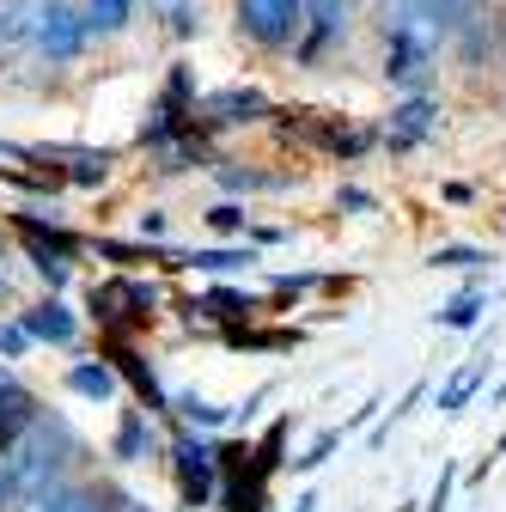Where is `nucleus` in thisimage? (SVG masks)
<instances>
[{"label":"nucleus","instance_id":"f257e3e1","mask_svg":"<svg viewBox=\"0 0 506 512\" xmlns=\"http://www.w3.org/2000/svg\"><path fill=\"white\" fill-rule=\"evenodd\" d=\"M74 452H80V439H74V427L68 421H55V415H37L7 452H0V470H7V482H13V500H37L43 488H55L61 482V470L74 464Z\"/></svg>","mask_w":506,"mask_h":512},{"label":"nucleus","instance_id":"f03ea898","mask_svg":"<svg viewBox=\"0 0 506 512\" xmlns=\"http://www.w3.org/2000/svg\"><path fill=\"white\" fill-rule=\"evenodd\" d=\"M476 19H482V0H378V31L415 37V43H433V49H446Z\"/></svg>","mask_w":506,"mask_h":512},{"label":"nucleus","instance_id":"7ed1b4c3","mask_svg":"<svg viewBox=\"0 0 506 512\" xmlns=\"http://www.w3.org/2000/svg\"><path fill=\"white\" fill-rule=\"evenodd\" d=\"M238 31L263 49H287L305 31V0H232Z\"/></svg>","mask_w":506,"mask_h":512},{"label":"nucleus","instance_id":"20e7f679","mask_svg":"<svg viewBox=\"0 0 506 512\" xmlns=\"http://www.w3.org/2000/svg\"><path fill=\"white\" fill-rule=\"evenodd\" d=\"M171 458H177L183 506H189V512L214 506V494H220V452H214V445H208V439H196V433H183V439L171 445Z\"/></svg>","mask_w":506,"mask_h":512},{"label":"nucleus","instance_id":"39448f33","mask_svg":"<svg viewBox=\"0 0 506 512\" xmlns=\"http://www.w3.org/2000/svg\"><path fill=\"white\" fill-rule=\"evenodd\" d=\"M86 13H74L68 0H43L37 7V19H31V43L49 55V61H74L80 49H86Z\"/></svg>","mask_w":506,"mask_h":512},{"label":"nucleus","instance_id":"423d86ee","mask_svg":"<svg viewBox=\"0 0 506 512\" xmlns=\"http://www.w3.org/2000/svg\"><path fill=\"white\" fill-rule=\"evenodd\" d=\"M153 287H141V281H104V287H92V317L98 324H147L153 317Z\"/></svg>","mask_w":506,"mask_h":512},{"label":"nucleus","instance_id":"0eeeda50","mask_svg":"<svg viewBox=\"0 0 506 512\" xmlns=\"http://www.w3.org/2000/svg\"><path fill=\"white\" fill-rule=\"evenodd\" d=\"M31 512H122V494L98 482H55L31 500Z\"/></svg>","mask_w":506,"mask_h":512},{"label":"nucleus","instance_id":"6e6552de","mask_svg":"<svg viewBox=\"0 0 506 512\" xmlns=\"http://www.w3.org/2000/svg\"><path fill=\"white\" fill-rule=\"evenodd\" d=\"M354 7H360V0H305V43H299V55L311 61L324 43H336L354 25Z\"/></svg>","mask_w":506,"mask_h":512},{"label":"nucleus","instance_id":"1a4fd4ad","mask_svg":"<svg viewBox=\"0 0 506 512\" xmlns=\"http://www.w3.org/2000/svg\"><path fill=\"white\" fill-rule=\"evenodd\" d=\"M385 43H391V49H385V74H391L397 86L421 92L427 74H433V61H439V49H433V43H415V37H385Z\"/></svg>","mask_w":506,"mask_h":512},{"label":"nucleus","instance_id":"9d476101","mask_svg":"<svg viewBox=\"0 0 506 512\" xmlns=\"http://www.w3.org/2000/svg\"><path fill=\"white\" fill-rule=\"evenodd\" d=\"M19 324L31 330V342H49V348H68V342L80 336V317L61 305L55 293H49V299H37L31 311H19Z\"/></svg>","mask_w":506,"mask_h":512},{"label":"nucleus","instance_id":"9b49d317","mask_svg":"<svg viewBox=\"0 0 506 512\" xmlns=\"http://www.w3.org/2000/svg\"><path fill=\"white\" fill-rule=\"evenodd\" d=\"M433 128H439V104L415 92V98H403V104L391 110V147H397V153H403V147H421Z\"/></svg>","mask_w":506,"mask_h":512},{"label":"nucleus","instance_id":"f8f14e48","mask_svg":"<svg viewBox=\"0 0 506 512\" xmlns=\"http://www.w3.org/2000/svg\"><path fill=\"white\" fill-rule=\"evenodd\" d=\"M37 415H43V409H37V397L25 391L13 372H0V452H7V445H13Z\"/></svg>","mask_w":506,"mask_h":512},{"label":"nucleus","instance_id":"ddd939ff","mask_svg":"<svg viewBox=\"0 0 506 512\" xmlns=\"http://www.w3.org/2000/svg\"><path fill=\"white\" fill-rule=\"evenodd\" d=\"M488 366H494V354H470L446 384H439V415H464V409H470V397L488 384Z\"/></svg>","mask_w":506,"mask_h":512},{"label":"nucleus","instance_id":"4468645a","mask_svg":"<svg viewBox=\"0 0 506 512\" xmlns=\"http://www.w3.org/2000/svg\"><path fill=\"white\" fill-rule=\"evenodd\" d=\"M202 110H208V122H257V116H269V98L250 86H226V92L202 98Z\"/></svg>","mask_w":506,"mask_h":512},{"label":"nucleus","instance_id":"2eb2a0df","mask_svg":"<svg viewBox=\"0 0 506 512\" xmlns=\"http://www.w3.org/2000/svg\"><path fill=\"white\" fill-rule=\"evenodd\" d=\"M110 452H116L122 464H147V458L159 452V433H153V421H147L141 409H129V415H122V427H116V445H110Z\"/></svg>","mask_w":506,"mask_h":512},{"label":"nucleus","instance_id":"dca6fc26","mask_svg":"<svg viewBox=\"0 0 506 512\" xmlns=\"http://www.w3.org/2000/svg\"><path fill=\"white\" fill-rule=\"evenodd\" d=\"M482 311H488V287L470 281L464 293H452L446 305L433 311V324H439V330H476V324H482Z\"/></svg>","mask_w":506,"mask_h":512},{"label":"nucleus","instance_id":"f3484780","mask_svg":"<svg viewBox=\"0 0 506 512\" xmlns=\"http://www.w3.org/2000/svg\"><path fill=\"white\" fill-rule=\"evenodd\" d=\"M68 391H80V397H92V403L116 397V366H110V360H80V366L68 372Z\"/></svg>","mask_w":506,"mask_h":512},{"label":"nucleus","instance_id":"a211bd4d","mask_svg":"<svg viewBox=\"0 0 506 512\" xmlns=\"http://www.w3.org/2000/svg\"><path fill=\"white\" fill-rule=\"evenodd\" d=\"M183 269H208V275H238V269H250L257 256L250 250H189V256H177Z\"/></svg>","mask_w":506,"mask_h":512},{"label":"nucleus","instance_id":"6ab92c4d","mask_svg":"<svg viewBox=\"0 0 506 512\" xmlns=\"http://www.w3.org/2000/svg\"><path fill=\"white\" fill-rule=\"evenodd\" d=\"M129 19H135V0H86V31H98V37L122 31Z\"/></svg>","mask_w":506,"mask_h":512},{"label":"nucleus","instance_id":"aec40b11","mask_svg":"<svg viewBox=\"0 0 506 512\" xmlns=\"http://www.w3.org/2000/svg\"><path fill=\"white\" fill-rule=\"evenodd\" d=\"M31 19H37L31 0H0V49L25 43V37H31Z\"/></svg>","mask_w":506,"mask_h":512},{"label":"nucleus","instance_id":"412c9836","mask_svg":"<svg viewBox=\"0 0 506 512\" xmlns=\"http://www.w3.org/2000/svg\"><path fill=\"white\" fill-rule=\"evenodd\" d=\"M427 263H433V269H488L494 256H488L482 244H439V250L427 256Z\"/></svg>","mask_w":506,"mask_h":512},{"label":"nucleus","instance_id":"4be33fe9","mask_svg":"<svg viewBox=\"0 0 506 512\" xmlns=\"http://www.w3.org/2000/svg\"><path fill=\"white\" fill-rule=\"evenodd\" d=\"M287 427H293V415H281L269 433H263V445H257V452H250V458H257V464H250V470H257V476H275L281 470V445H287Z\"/></svg>","mask_w":506,"mask_h":512},{"label":"nucleus","instance_id":"5701e85b","mask_svg":"<svg viewBox=\"0 0 506 512\" xmlns=\"http://www.w3.org/2000/svg\"><path fill=\"white\" fill-rule=\"evenodd\" d=\"M177 409H183V421H189V427H226V421H232V409H226V403H208V397H196V391L177 397Z\"/></svg>","mask_w":506,"mask_h":512},{"label":"nucleus","instance_id":"b1692460","mask_svg":"<svg viewBox=\"0 0 506 512\" xmlns=\"http://www.w3.org/2000/svg\"><path fill=\"white\" fill-rule=\"evenodd\" d=\"M220 183L226 189H287L281 171H238V165H220Z\"/></svg>","mask_w":506,"mask_h":512},{"label":"nucleus","instance_id":"393cba45","mask_svg":"<svg viewBox=\"0 0 506 512\" xmlns=\"http://www.w3.org/2000/svg\"><path fill=\"white\" fill-rule=\"evenodd\" d=\"M116 366H122V372L135 378V391H141V397H147L153 409H165V391H159V384H153V372H147V366H141V360H135L129 348H116Z\"/></svg>","mask_w":506,"mask_h":512},{"label":"nucleus","instance_id":"a878e982","mask_svg":"<svg viewBox=\"0 0 506 512\" xmlns=\"http://www.w3.org/2000/svg\"><path fill=\"white\" fill-rule=\"evenodd\" d=\"M342 433H348V427H324L318 439L305 445V458H293V470H318V464H324V458L336 452V445H342Z\"/></svg>","mask_w":506,"mask_h":512},{"label":"nucleus","instance_id":"bb28decb","mask_svg":"<svg viewBox=\"0 0 506 512\" xmlns=\"http://www.w3.org/2000/svg\"><path fill=\"white\" fill-rule=\"evenodd\" d=\"M452 494H458V464H439V482H433L421 512H452Z\"/></svg>","mask_w":506,"mask_h":512},{"label":"nucleus","instance_id":"cd10ccee","mask_svg":"<svg viewBox=\"0 0 506 512\" xmlns=\"http://www.w3.org/2000/svg\"><path fill=\"white\" fill-rule=\"evenodd\" d=\"M202 311H214V317H250V311H257V299H238V293H208V299H202Z\"/></svg>","mask_w":506,"mask_h":512},{"label":"nucleus","instance_id":"c85d7f7f","mask_svg":"<svg viewBox=\"0 0 506 512\" xmlns=\"http://www.w3.org/2000/svg\"><path fill=\"white\" fill-rule=\"evenodd\" d=\"M31 348V330L19 324V317H13V324H0V360H19Z\"/></svg>","mask_w":506,"mask_h":512},{"label":"nucleus","instance_id":"c756f323","mask_svg":"<svg viewBox=\"0 0 506 512\" xmlns=\"http://www.w3.org/2000/svg\"><path fill=\"white\" fill-rule=\"evenodd\" d=\"M153 7L171 19V31H196V0H153Z\"/></svg>","mask_w":506,"mask_h":512},{"label":"nucleus","instance_id":"7c9ffc66","mask_svg":"<svg viewBox=\"0 0 506 512\" xmlns=\"http://www.w3.org/2000/svg\"><path fill=\"white\" fill-rule=\"evenodd\" d=\"M104 171H110V153H98V159H92V153H80V165H74L68 177H74V183H104Z\"/></svg>","mask_w":506,"mask_h":512},{"label":"nucleus","instance_id":"2f4dec72","mask_svg":"<svg viewBox=\"0 0 506 512\" xmlns=\"http://www.w3.org/2000/svg\"><path fill=\"white\" fill-rule=\"evenodd\" d=\"M208 226H214V232H244V208H232V202H220V208L208 214Z\"/></svg>","mask_w":506,"mask_h":512},{"label":"nucleus","instance_id":"473e14b6","mask_svg":"<svg viewBox=\"0 0 506 512\" xmlns=\"http://www.w3.org/2000/svg\"><path fill=\"white\" fill-rule=\"evenodd\" d=\"M13 506V482H7V470H0V512Z\"/></svg>","mask_w":506,"mask_h":512},{"label":"nucleus","instance_id":"72a5a7b5","mask_svg":"<svg viewBox=\"0 0 506 512\" xmlns=\"http://www.w3.org/2000/svg\"><path fill=\"white\" fill-rule=\"evenodd\" d=\"M122 512H153L147 500H135V494H122Z\"/></svg>","mask_w":506,"mask_h":512},{"label":"nucleus","instance_id":"f704fd0d","mask_svg":"<svg viewBox=\"0 0 506 512\" xmlns=\"http://www.w3.org/2000/svg\"><path fill=\"white\" fill-rule=\"evenodd\" d=\"M311 506H318V494H299V500H293V512H311Z\"/></svg>","mask_w":506,"mask_h":512},{"label":"nucleus","instance_id":"c9c22d12","mask_svg":"<svg viewBox=\"0 0 506 512\" xmlns=\"http://www.w3.org/2000/svg\"><path fill=\"white\" fill-rule=\"evenodd\" d=\"M500 458H506V433H500V439H494V464H500Z\"/></svg>","mask_w":506,"mask_h":512},{"label":"nucleus","instance_id":"e433bc0d","mask_svg":"<svg viewBox=\"0 0 506 512\" xmlns=\"http://www.w3.org/2000/svg\"><path fill=\"white\" fill-rule=\"evenodd\" d=\"M494 403H506V378H500V391H494Z\"/></svg>","mask_w":506,"mask_h":512},{"label":"nucleus","instance_id":"4c0bfd02","mask_svg":"<svg viewBox=\"0 0 506 512\" xmlns=\"http://www.w3.org/2000/svg\"><path fill=\"white\" fill-rule=\"evenodd\" d=\"M0 299H7V269H0Z\"/></svg>","mask_w":506,"mask_h":512}]
</instances>
